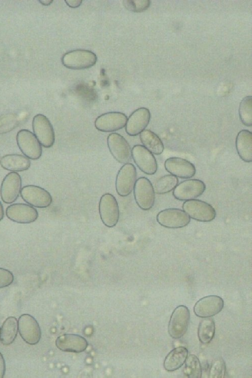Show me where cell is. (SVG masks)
<instances>
[{
  "label": "cell",
  "instance_id": "cell-1",
  "mask_svg": "<svg viewBox=\"0 0 252 378\" xmlns=\"http://www.w3.org/2000/svg\"><path fill=\"white\" fill-rule=\"evenodd\" d=\"M97 60L96 55L86 49H75L66 52L61 58V62L66 68L73 70H83L94 66Z\"/></svg>",
  "mask_w": 252,
  "mask_h": 378
},
{
  "label": "cell",
  "instance_id": "cell-2",
  "mask_svg": "<svg viewBox=\"0 0 252 378\" xmlns=\"http://www.w3.org/2000/svg\"><path fill=\"white\" fill-rule=\"evenodd\" d=\"M182 208L190 218L199 222H211L216 216V210L212 205L198 199L184 201Z\"/></svg>",
  "mask_w": 252,
  "mask_h": 378
},
{
  "label": "cell",
  "instance_id": "cell-3",
  "mask_svg": "<svg viewBox=\"0 0 252 378\" xmlns=\"http://www.w3.org/2000/svg\"><path fill=\"white\" fill-rule=\"evenodd\" d=\"M134 196L137 205L144 211L149 210L154 205V188L150 180L146 177H140L137 179L134 188Z\"/></svg>",
  "mask_w": 252,
  "mask_h": 378
},
{
  "label": "cell",
  "instance_id": "cell-4",
  "mask_svg": "<svg viewBox=\"0 0 252 378\" xmlns=\"http://www.w3.org/2000/svg\"><path fill=\"white\" fill-rule=\"evenodd\" d=\"M190 317V310L184 305H178L173 310L168 325V333L171 337L177 339L185 334Z\"/></svg>",
  "mask_w": 252,
  "mask_h": 378
},
{
  "label": "cell",
  "instance_id": "cell-5",
  "mask_svg": "<svg viewBox=\"0 0 252 378\" xmlns=\"http://www.w3.org/2000/svg\"><path fill=\"white\" fill-rule=\"evenodd\" d=\"M99 212L102 223L108 228L116 225L119 217L118 202L111 194L106 193L100 198Z\"/></svg>",
  "mask_w": 252,
  "mask_h": 378
},
{
  "label": "cell",
  "instance_id": "cell-6",
  "mask_svg": "<svg viewBox=\"0 0 252 378\" xmlns=\"http://www.w3.org/2000/svg\"><path fill=\"white\" fill-rule=\"evenodd\" d=\"M16 141L19 148L28 158L35 160L41 156V145L31 131L26 129L20 130L17 133Z\"/></svg>",
  "mask_w": 252,
  "mask_h": 378
},
{
  "label": "cell",
  "instance_id": "cell-7",
  "mask_svg": "<svg viewBox=\"0 0 252 378\" xmlns=\"http://www.w3.org/2000/svg\"><path fill=\"white\" fill-rule=\"evenodd\" d=\"M136 167L130 163L123 164L116 175L115 188L117 194L122 197L130 195L134 190L137 180Z\"/></svg>",
  "mask_w": 252,
  "mask_h": 378
},
{
  "label": "cell",
  "instance_id": "cell-8",
  "mask_svg": "<svg viewBox=\"0 0 252 378\" xmlns=\"http://www.w3.org/2000/svg\"><path fill=\"white\" fill-rule=\"evenodd\" d=\"M32 124L34 134L41 146L45 148L52 147L55 142V133L48 118L43 114H36Z\"/></svg>",
  "mask_w": 252,
  "mask_h": 378
},
{
  "label": "cell",
  "instance_id": "cell-9",
  "mask_svg": "<svg viewBox=\"0 0 252 378\" xmlns=\"http://www.w3.org/2000/svg\"><path fill=\"white\" fill-rule=\"evenodd\" d=\"M156 220L165 228L177 229L186 226L191 222V218L180 209L167 208L157 214Z\"/></svg>",
  "mask_w": 252,
  "mask_h": 378
},
{
  "label": "cell",
  "instance_id": "cell-10",
  "mask_svg": "<svg viewBox=\"0 0 252 378\" xmlns=\"http://www.w3.org/2000/svg\"><path fill=\"white\" fill-rule=\"evenodd\" d=\"M109 150L113 158L121 164L129 163L132 159V149L127 140L116 133L110 134L107 138Z\"/></svg>",
  "mask_w": 252,
  "mask_h": 378
},
{
  "label": "cell",
  "instance_id": "cell-11",
  "mask_svg": "<svg viewBox=\"0 0 252 378\" xmlns=\"http://www.w3.org/2000/svg\"><path fill=\"white\" fill-rule=\"evenodd\" d=\"M21 197L29 205L38 208H46L52 202L50 194L44 188L35 185L23 186L21 191Z\"/></svg>",
  "mask_w": 252,
  "mask_h": 378
},
{
  "label": "cell",
  "instance_id": "cell-12",
  "mask_svg": "<svg viewBox=\"0 0 252 378\" xmlns=\"http://www.w3.org/2000/svg\"><path fill=\"white\" fill-rule=\"evenodd\" d=\"M205 183L200 179H189L180 182L173 190L175 199L181 201L195 199L201 196L206 190Z\"/></svg>",
  "mask_w": 252,
  "mask_h": 378
},
{
  "label": "cell",
  "instance_id": "cell-13",
  "mask_svg": "<svg viewBox=\"0 0 252 378\" xmlns=\"http://www.w3.org/2000/svg\"><path fill=\"white\" fill-rule=\"evenodd\" d=\"M19 334L27 343L30 345L37 344L41 338V332L36 320L27 313L22 314L18 319Z\"/></svg>",
  "mask_w": 252,
  "mask_h": 378
},
{
  "label": "cell",
  "instance_id": "cell-14",
  "mask_svg": "<svg viewBox=\"0 0 252 378\" xmlns=\"http://www.w3.org/2000/svg\"><path fill=\"white\" fill-rule=\"evenodd\" d=\"M132 157L139 169L147 175H153L158 169L154 155L144 146L136 145L132 149Z\"/></svg>",
  "mask_w": 252,
  "mask_h": 378
},
{
  "label": "cell",
  "instance_id": "cell-15",
  "mask_svg": "<svg viewBox=\"0 0 252 378\" xmlns=\"http://www.w3.org/2000/svg\"><path fill=\"white\" fill-rule=\"evenodd\" d=\"M22 189V179L16 172L8 173L3 179L0 188V195L6 204H12L18 198Z\"/></svg>",
  "mask_w": 252,
  "mask_h": 378
},
{
  "label": "cell",
  "instance_id": "cell-16",
  "mask_svg": "<svg viewBox=\"0 0 252 378\" xmlns=\"http://www.w3.org/2000/svg\"><path fill=\"white\" fill-rule=\"evenodd\" d=\"M7 217L11 221L19 224H30L38 217L37 210L27 204L16 203L9 206L6 210Z\"/></svg>",
  "mask_w": 252,
  "mask_h": 378
},
{
  "label": "cell",
  "instance_id": "cell-17",
  "mask_svg": "<svg viewBox=\"0 0 252 378\" xmlns=\"http://www.w3.org/2000/svg\"><path fill=\"white\" fill-rule=\"evenodd\" d=\"M128 117L120 112H109L98 116L94 122L97 130L102 132H113L123 129Z\"/></svg>",
  "mask_w": 252,
  "mask_h": 378
},
{
  "label": "cell",
  "instance_id": "cell-18",
  "mask_svg": "<svg viewBox=\"0 0 252 378\" xmlns=\"http://www.w3.org/2000/svg\"><path fill=\"white\" fill-rule=\"evenodd\" d=\"M224 305V300L220 296L208 295L201 298L195 303L194 311L198 317L210 318L219 313Z\"/></svg>",
  "mask_w": 252,
  "mask_h": 378
},
{
  "label": "cell",
  "instance_id": "cell-19",
  "mask_svg": "<svg viewBox=\"0 0 252 378\" xmlns=\"http://www.w3.org/2000/svg\"><path fill=\"white\" fill-rule=\"evenodd\" d=\"M151 119L149 110L145 107L136 109L128 118L125 131L130 136H136L147 128Z\"/></svg>",
  "mask_w": 252,
  "mask_h": 378
},
{
  "label": "cell",
  "instance_id": "cell-20",
  "mask_svg": "<svg viewBox=\"0 0 252 378\" xmlns=\"http://www.w3.org/2000/svg\"><path fill=\"white\" fill-rule=\"evenodd\" d=\"M164 167L170 174L183 179L192 178L196 172V167L192 163L180 157L167 158L164 162Z\"/></svg>",
  "mask_w": 252,
  "mask_h": 378
},
{
  "label": "cell",
  "instance_id": "cell-21",
  "mask_svg": "<svg viewBox=\"0 0 252 378\" xmlns=\"http://www.w3.org/2000/svg\"><path fill=\"white\" fill-rule=\"evenodd\" d=\"M55 344L60 350L79 353L84 351L88 346L87 340L76 334H64L57 337Z\"/></svg>",
  "mask_w": 252,
  "mask_h": 378
},
{
  "label": "cell",
  "instance_id": "cell-22",
  "mask_svg": "<svg viewBox=\"0 0 252 378\" xmlns=\"http://www.w3.org/2000/svg\"><path fill=\"white\" fill-rule=\"evenodd\" d=\"M235 147L239 157L244 162L252 161V133L242 130L237 134L235 139Z\"/></svg>",
  "mask_w": 252,
  "mask_h": 378
},
{
  "label": "cell",
  "instance_id": "cell-23",
  "mask_svg": "<svg viewBox=\"0 0 252 378\" xmlns=\"http://www.w3.org/2000/svg\"><path fill=\"white\" fill-rule=\"evenodd\" d=\"M1 166L12 172H22L27 170L31 165L29 158L21 154H7L2 157L0 160Z\"/></svg>",
  "mask_w": 252,
  "mask_h": 378
},
{
  "label": "cell",
  "instance_id": "cell-24",
  "mask_svg": "<svg viewBox=\"0 0 252 378\" xmlns=\"http://www.w3.org/2000/svg\"><path fill=\"white\" fill-rule=\"evenodd\" d=\"M188 350L183 346H179L171 350L165 357L163 366L168 371H173L180 368L185 363Z\"/></svg>",
  "mask_w": 252,
  "mask_h": 378
},
{
  "label": "cell",
  "instance_id": "cell-25",
  "mask_svg": "<svg viewBox=\"0 0 252 378\" xmlns=\"http://www.w3.org/2000/svg\"><path fill=\"white\" fill-rule=\"evenodd\" d=\"M140 139L143 146L152 154H161L164 146L161 139L150 130H144L140 134Z\"/></svg>",
  "mask_w": 252,
  "mask_h": 378
},
{
  "label": "cell",
  "instance_id": "cell-26",
  "mask_svg": "<svg viewBox=\"0 0 252 378\" xmlns=\"http://www.w3.org/2000/svg\"><path fill=\"white\" fill-rule=\"evenodd\" d=\"M18 324L14 317H9L3 323L1 329V341L4 345L12 344L16 338Z\"/></svg>",
  "mask_w": 252,
  "mask_h": 378
},
{
  "label": "cell",
  "instance_id": "cell-27",
  "mask_svg": "<svg viewBox=\"0 0 252 378\" xmlns=\"http://www.w3.org/2000/svg\"><path fill=\"white\" fill-rule=\"evenodd\" d=\"M215 333V324L212 318H205L199 323L198 336L203 344H208L213 340Z\"/></svg>",
  "mask_w": 252,
  "mask_h": 378
},
{
  "label": "cell",
  "instance_id": "cell-28",
  "mask_svg": "<svg viewBox=\"0 0 252 378\" xmlns=\"http://www.w3.org/2000/svg\"><path fill=\"white\" fill-rule=\"evenodd\" d=\"M178 183L177 177L166 174L160 177L155 182L154 185L155 193L158 195H164L173 191Z\"/></svg>",
  "mask_w": 252,
  "mask_h": 378
},
{
  "label": "cell",
  "instance_id": "cell-29",
  "mask_svg": "<svg viewBox=\"0 0 252 378\" xmlns=\"http://www.w3.org/2000/svg\"><path fill=\"white\" fill-rule=\"evenodd\" d=\"M184 374L190 378H201L202 366L199 358L194 354L187 356L183 369Z\"/></svg>",
  "mask_w": 252,
  "mask_h": 378
},
{
  "label": "cell",
  "instance_id": "cell-30",
  "mask_svg": "<svg viewBox=\"0 0 252 378\" xmlns=\"http://www.w3.org/2000/svg\"><path fill=\"white\" fill-rule=\"evenodd\" d=\"M239 118L242 123L246 127L252 125V97H244L240 102L238 109Z\"/></svg>",
  "mask_w": 252,
  "mask_h": 378
},
{
  "label": "cell",
  "instance_id": "cell-31",
  "mask_svg": "<svg viewBox=\"0 0 252 378\" xmlns=\"http://www.w3.org/2000/svg\"><path fill=\"white\" fill-rule=\"evenodd\" d=\"M20 120L15 114H7L0 117V135L7 134L17 127Z\"/></svg>",
  "mask_w": 252,
  "mask_h": 378
},
{
  "label": "cell",
  "instance_id": "cell-32",
  "mask_svg": "<svg viewBox=\"0 0 252 378\" xmlns=\"http://www.w3.org/2000/svg\"><path fill=\"white\" fill-rule=\"evenodd\" d=\"M226 368L224 360L221 357L216 358L212 362L209 369V377L223 378Z\"/></svg>",
  "mask_w": 252,
  "mask_h": 378
},
{
  "label": "cell",
  "instance_id": "cell-33",
  "mask_svg": "<svg viewBox=\"0 0 252 378\" xmlns=\"http://www.w3.org/2000/svg\"><path fill=\"white\" fill-rule=\"evenodd\" d=\"M149 0H125L123 1L124 7L133 12L140 13L146 10L150 5Z\"/></svg>",
  "mask_w": 252,
  "mask_h": 378
},
{
  "label": "cell",
  "instance_id": "cell-34",
  "mask_svg": "<svg viewBox=\"0 0 252 378\" xmlns=\"http://www.w3.org/2000/svg\"><path fill=\"white\" fill-rule=\"evenodd\" d=\"M14 280V277L10 271L0 268V288L8 287L12 284Z\"/></svg>",
  "mask_w": 252,
  "mask_h": 378
},
{
  "label": "cell",
  "instance_id": "cell-35",
  "mask_svg": "<svg viewBox=\"0 0 252 378\" xmlns=\"http://www.w3.org/2000/svg\"><path fill=\"white\" fill-rule=\"evenodd\" d=\"M6 372V363L5 359L0 352V378L4 376Z\"/></svg>",
  "mask_w": 252,
  "mask_h": 378
},
{
  "label": "cell",
  "instance_id": "cell-36",
  "mask_svg": "<svg viewBox=\"0 0 252 378\" xmlns=\"http://www.w3.org/2000/svg\"><path fill=\"white\" fill-rule=\"evenodd\" d=\"M67 4L72 8H76L79 7L82 4V0H68L65 1Z\"/></svg>",
  "mask_w": 252,
  "mask_h": 378
},
{
  "label": "cell",
  "instance_id": "cell-37",
  "mask_svg": "<svg viewBox=\"0 0 252 378\" xmlns=\"http://www.w3.org/2000/svg\"><path fill=\"white\" fill-rule=\"evenodd\" d=\"M5 213L3 206L0 201V221L2 220L4 217Z\"/></svg>",
  "mask_w": 252,
  "mask_h": 378
},
{
  "label": "cell",
  "instance_id": "cell-38",
  "mask_svg": "<svg viewBox=\"0 0 252 378\" xmlns=\"http://www.w3.org/2000/svg\"><path fill=\"white\" fill-rule=\"evenodd\" d=\"M39 2L44 6H48L53 2V1L52 0H41V1H39Z\"/></svg>",
  "mask_w": 252,
  "mask_h": 378
},
{
  "label": "cell",
  "instance_id": "cell-39",
  "mask_svg": "<svg viewBox=\"0 0 252 378\" xmlns=\"http://www.w3.org/2000/svg\"><path fill=\"white\" fill-rule=\"evenodd\" d=\"M0 340H1V328H0Z\"/></svg>",
  "mask_w": 252,
  "mask_h": 378
}]
</instances>
